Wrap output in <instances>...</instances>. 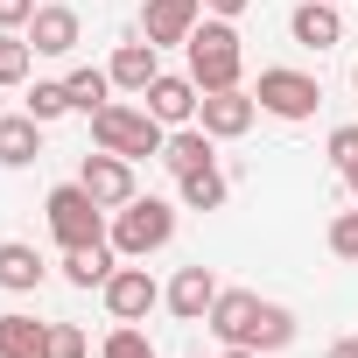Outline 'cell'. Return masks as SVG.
I'll list each match as a JSON object with an SVG mask.
<instances>
[{
  "instance_id": "6da1fadb",
  "label": "cell",
  "mask_w": 358,
  "mask_h": 358,
  "mask_svg": "<svg viewBox=\"0 0 358 358\" xmlns=\"http://www.w3.org/2000/svg\"><path fill=\"white\" fill-rule=\"evenodd\" d=\"M190 50V78H197V92H232L239 85V71H246V43H239V29L232 22H197V36L183 43Z\"/></svg>"
},
{
  "instance_id": "7a4b0ae2",
  "label": "cell",
  "mask_w": 358,
  "mask_h": 358,
  "mask_svg": "<svg viewBox=\"0 0 358 358\" xmlns=\"http://www.w3.org/2000/svg\"><path fill=\"white\" fill-rule=\"evenodd\" d=\"M92 141L106 148V155H127V162H148V155H162V141H169V127L148 113V106H99L92 113Z\"/></svg>"
},
{
  "instance_id": "3957f363",
  "label": "cell",
  "mask_w": 358,
  "mask_h": 358,
  "mask_svg": "<svg viewBox=\"0 0 358 358\" xmlns=\"http://www.w3.org/2000/svg\"><path fill=\"white\" fill-rule=\"evenodd\" d=\"M106 239L120 246V260H148V253H162V246L176 239V204H162V197H134V204L113 211V232H106Z\"/></svg>"
},
{
  "instance_id": "277c9868",
  "label": "cell",
  "mask_w": 358,
  "mask_h": 358,
  "mask_svg": "<svg viewBox=\"0 0 358 358\" xmlns=\"http://www.w3.org/2000/svg\"><path fill=\"white\" fill-rule=\"evenodd\" d=\"M43 211H50V232H57V246H64V253H71V246H99V239H106V204H99L85 183H57Z\"/></svg>"
},
{
  "instance_id": "5b68a950",
  "label": "cell",
  "mask_w": 358,
  "mask_h": 358,
  "mask_svg": "<svg viewBox=\"0 0 358 358\" xmlns=\"http://www.w3.org/2000/svg\"><path fill=\"white\" fill-rule=\"evenodd\" d=\"M253 99H260V113H274V120H316V106H323V85H316L309 71H288V64H274V71H260Z\"/></svg>"
},
{
  "instance_id": "8992f818",
  "label": "cell",
  "mask_w": 358,
  "mask_h": 358,
  "mask_svg": "<svg viewBox=\"0 0 358 358\" xmlns=\"http://www.w3.org/2000/svg\"><path fill=\"white\" fill-rule=\"evenodd\" d=\"M78 183H85L106 211H120V204H134V197H141V190H134V162H127V155H106V148H99V155H85Z\"/></svg>"
},
{
  "instance_id": "52a82bcc",
  "label": "cell",
  "mask_w": 358,
  "mask_h": 358,
  "mask_svg": "<svg viewBox=\"0 0 358 358\" xmlns=\"http://www.w3.org/2000/svg\"><path fill=\"white\" fill-rule=\"evenodd\" d=\"M197 22H204V0H148V8H141V36H148L155 50L190 43V36H197Z\"/></svg>"
},
{
  "instance_id": "ba28073f",
  "label": "cell",
  "mask_w": 358,
  "mask_h": 358,
  "mask_svg": "<svg viewBox=\"0 0 358 358\" xmlns=\"http://www.w3.org/2000/svg\"><path fill=\"white\" fill-rule=\"evenodd\" d=\"M253 113H260V99H253V92H239V85H232V92H204V99H197V127H204V134H218V141H239V134L253 127Z\"/></svg>"
},
{
  "instance_id": "9c48e42d",
  "label": "cell",
  "mask_w": 358,
  "mask_h": 358,
  "mask_svg": "<svg viewBox=\"0 0 358 358\" xmlns=\"http://www.w3.org/2000/svg\"><path fill=\"white\" fill-rule=\"evenodd\" d=\"M99 295H106L113 323H141V316H148V309L162 302V288H155V274H148V267H120V274H113V281H106Z\"/></svg>"
},
{
  "instance_id": "30bf717a",
  "label": "cell",
  "mask_w": 358,
  "mask_h": 358,
  "mask_svg": "<svg viewBox=\"0 0 358 358\" xmlns=\"http://www.w3.org/2000/svg\"><path fill=\"white\" fill-rule=\"evenodd\" d=\"M78 36H85V22H78V8H64V0L36 8V22H29V50L36 57H71Z\"/></svg>"
},
{
  "instance_id": "8fae6325",
  "label": "cell",
  "mask_w": 358,
  "mask_h": 358,
  "mask_svg": "<svg viewBox=\"0 0 358 358\" xmlns=\"http://www.w3.org/2000/svg\"><path fill=\"white\" fill-rule=\"evenodd\" d=\"M197 99H204V92H197V78H169V71L141 92V106H148L162 127H190V120H197Z\"/></svg>"
},
{
  "instance_id": "7c38bea8",
  "label": "cell",
  "mask_w": 358,
  "mask_h": 358,
  "mask_svg": "<svg viewBox=\"0 0 358 358\" xmlns=\"http://www.w3.org/2000/svg\"><path fill=\"white\" fill-rule=\"evenodd\" d=\"M225 344H253V323H260V295L253 288H218V302H211V316H204Z\"/></svg>"
},
{
  "instance_id": "4fadbf2b",
  "label": "cell",
  "mask_w": 358,
  "mask_h": 358,
  "mask_svg": "<svg viewBox=\"0 0 358 358\" xmlns=\"http://www.w3.org/2000/svg\"><path fill=\"white\" fill-rule=\"evenodd\" d=\"M288 36L302 50H337L344 43V15H337V0H302V8L288 15Z\"/></svg>"
},
{
  "instance_id": "5bb4252c",
  "label": "cell",
  "mask_w": 358,
  "mask_h": 358,
  "mask_svg": "<svg viewBox=\"0 0 358 358\" xmlns=\"http://www.w3.org/2000/svg\"><path fill=\"white\" fill-rule=\"evenodd\" d=\"M162 162H169L176 176H197V169H211V162H218V134H204V127H169Z\"/></svg>"
},
{
  "instance_id": "9a60e30c",
  "label": "cell",
  "mask_w": 358,
  "mask_h": 358,
  "mask_svg": "<svg viewBox=\"0 0 358 358\" xmlns=\"http://www.w3.org/2000/svg\"><path fill=\"white\" fill-rule=\"evenodd\" d=\"M43 274H50V260L29 239H0V288H8V295H36Z\"/></svg>"
},
{
  "instance_id": "2e32d148",
  "label": "cell",
  "mask_w": 358,
  "mask_h": 358,
  "mask_svg": "<svg viewBox=\"0 0 358 358\" xmlns=\"http://www.w3.org/2000/svg\"><path fill=\"white\" fill-rule=\"evenodd\" d=\"M176 316H183V323H204L211 316V302H218V281H211V267H183V274H176L169 281V295H162Z\"/></svg>"
},
{
  "instance_id": "e0dca14e",
  "label": "cell",
  "mask_w": 358,
  "mask_h": 358,
  "mask_svg": "<svg viewBox=\"0 0 358 358\" xmlns=\"http://www.w3.org/2000/svg\"><path fill=\"white\" fill-rule=\"evenodd\" d=\"M113 274H120V246H113V239L71 246V253H64V281H71V288H106Z\"/></svg>"
},
{
  "instance_id": "ac0fdd59",
  "label": "cell",
  "mask_w": 358,
  "mask_h": 358,
  "mask_svg": "<svg viewBox=\"0 0 358 358\" xmlns=\"http://www.w3.org/2000/svg\"><path fill=\"white\" fill-rule=\"evenodd\" d=\"M43 155V120L36 113H8L0 120V169H29Z\"/></svg>"
},
{
  "instance_id": "d6986e66",
  "label": "cell",
  "mask_w": 358,
  "mask_h": 358,
  "mask_svg": "<svg viewBox=\"0 0 358 358\" xmlns=\"http://www.w3.org/2000/svg\"><path fill=\"white\" fill-rule=\"evenodd\" d=\"M106 71H113V85H120V92H148V85L162 78V64H155V43H148V36H141V43H120Z\"/></svg>"
},
{
  "instance_id": "ffe728a7",
  "label": "cell",
  "mask_w": 358,
  "mask_h": 358,
  "mask_svg": "<svg viewBox=\"0 0 358 358\" xmlns=\"http://www.w3.org/2000/svg\"><path fill=\"white\" fill-rule=\"evenodd\" d=\"M0 358H50V323L8 309V316H0Z\"/></svg>"
},
{
  "instance_id": "44dd1931",
  "label": "cell",
  "mask_w": 358,
  "mask_h": 358,
  "mask_svg": "<svg viewBox=\"0 0 358 358\" xmlns=\"http://www.w3.org/2000/svg\"><path fill=\"white\" fill-rule=\"evenodd\" d=\"M64 92H71V113H85V120H92L99 106H113V71H92V64H85V71H71V78H64Z\"/></svg>"
},
{
  "instance_id": "7402d4cb",
  "label": "cell",
  "mask_w": 358,
  "mask_h": 358,
  "mask_svg": "<svg viewBox=\"0 0 358 358\" xmlns=\"http://www.w3.org/2000/svg\"><path fill=\"white\" fill-rule=\"evenodd\" d=\"M176 190H183V211H218V204H225V176H218V162H211V169H197V176H176Z\"/></svg>"
},
{
  "instance_id": "603a6c76",
  "label": "cell",
  "mask_w": 358,
  "mask_h": 358,
  "mask_svg": "<svg viewBox=\"0 0 358 358\" xmlns=\"http://www.w3.org/2000/svg\"><path fill=\"white\" fill-rule=\"evenodd\" d=\"M281 344H295V309H281V302H260L253 351H281Z\"/></svg>"
},
{
  "instance_id": "cb8c5ba5",
  "label": "cell",
  "mask_w": 358,
  "mask_h": 358,
  "mask_svg": "<svg viewBox=\"0 0 358 358\" xmlns=\"http://www.w3.org/2000/svg\"><path fill=\"white\" fill-rule=\"evenodd\" d=\"M29 71H36V50H29V36L0 29V85H29Z\"/></svg>"
},
{
  "instance_id": "d4e9b609",
  "label": "cell",
  "mask_w": 358,
  "mask_h": 358,
  "mask_svg": "<svg viewBox=\"0 0 358 358\" xmlns=\"http://www.w3.org/2000/svg\"><path fill=\"white\" fill-rule=\"evenodd\" d=\"M99 358H155V344H148L141 323H113V337L99 344Z\"/></svg>"
},
{
  "instance_id": "484cf974",
  "label": "cell",
  "mask_w": 358,
  "mask_h": 358,
  "mask_svg": "<svg viewBox=\"0 0 358 358\" xmlns=\"http://www.w3.org/2000/svg\"><path fill=\"white\" fill-rule=\"evenodd\" d=\"M22 113H36V120H43V127H50V120H64V113H71V92H64V85H36V92H29V106H22Z\"/></svg>"
},
{
  "instance_id": "4316f807",
  "label": "cell",
  "mask_w": 358,
  "mask_h": 358,
  "mask_svg": "<svg viewBox=\"0 0 358 358\" xmlns=\"http://www.w3.org/2000/svg\"><path fill=\"white\" fill-rule=\"evenodd\" d=\"M330 253L337 260H358V211H337L330 218Z\"/></svg>"
},
{
  "instance_id": "83f0119b",
  "label": "cell",
  "mask_w": 358,
  "mask_h": 358,
  "mask_svg": "<svg viewBox=\"0 0 358 358\" xmlns=\"http://www.w3.org/2000/svg\"><path fill=\"white\" fill-rule=\"evenodd\" d=\"M50 358H85V330L78 323H50Z\"/></svg>"
},
{
  "instance_id": "f1b7e54d",
  "label": "cell",
  "mask_w": 358,
  "mask_h": 358,
  "mask_svg": "<svg viewBox=\"0 0 358 358\" xmlns=\"http://www.w3.org/2000/svg\"><path fill=\"white\" fill-rule=\"evenodd\" d=\"M330 162H337V176L358 162V127H337V134H330Z\"/></svg>"
},
{
  "instance_id": "f546056e",
  "label": "cell",
  "mask_w": 358,
  "mask_h": 358,
  "mask_svg": "<svg viewBox=\"0 0 358 358\" xmlns=\"http://www.w3.org/2000/svg\"><path fill=\"white\" fill-rule=\"evenodd\" d=\"M36 22V0H0V29H29Z\"/></svg>"
},
{
  "instance_id": "4dcf8cb0",
  "label": "cell",
  "mask_w": 358,
  "mask_h": 358,
  "mask_svg": "<svg viewBox=\"0 0 358 358\" xmlns=\"http://www.w3.org/2000/svg\"><path fill=\"white\" fill-rule=\"evenodd\" d=\"M253 0H204V15H218V22H232V15H246Z\"/></svg>"
},
{
  "instance_id": "1f68e13d",
  "label": "cell",
  "mask_w": 358,
  "mask_h": 358,
  "mask_svg": "<svg viewBox=\"0 0 358 358\" xmlns=\"http://www.w3.org/2000/svg\"><path fill=\"white\" fill-rule=\"evenodd\" d=\"M330 358H358V337H344V344H330Z\"/></svg>"
},
{
  "instance_id": "d6a6232c",
  "label": "cell",
  "mask_w": 358,
  "mask_h": 358,
  "mask_svg": "<svg viewBox=\"0 0 358 358\" xmlns=\"http://www.w3.org/2000/svg\"><path fill=\"white\" fill-rule=\"evenodd\" d=\"M225 358H260V351L253 344H225Z\"/></svg>"
},
{
  "instance_id": "836d02e7",
  "label": "cell",
  "mask_w": 358,
  "mask_h": 358,
  "mask_svg": "<svg viewBox=\"0 0 358 358\" xmlns=\"http://www.w3.org/2000/svg\"><path fill=\"white\" fill-rule=\"evenodd\" d=\"M344 190H351V197H358V162H351V169H344Z\"/></svg>"
},
{
  "instance_id": "e575fe53",
  "label": "cell",
  "mask_w": 358,
  "mask_h": 358,
  "mask_svg": "<svg viewBox=\"0 0 358 358\" xmlns=\"http://www.w3.org/2000/svg\"><path fill=\"white\" fill-rule=\"evenodd\" d=\"M351 85H358V64H351Z\"/></svg>"
}]
</instances>
